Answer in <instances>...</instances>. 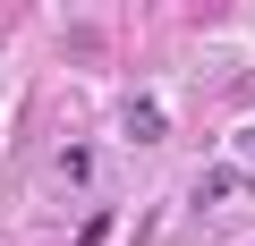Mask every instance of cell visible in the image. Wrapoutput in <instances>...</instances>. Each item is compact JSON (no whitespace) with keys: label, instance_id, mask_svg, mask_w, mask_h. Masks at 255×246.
Segmentation results:
<instances>
[{"label":"cell","instance_id":"6da1fadb","mask_svg":"<svg viewBox=\"0 0 255 246\" xmlns=\"http://www.w3.org/2000/svg\"><path fill=\"white\" fill-rule=\"evenodd\" d=\"M238 187L255 195V128H238V136H230V162L204 178V195H238Z\"/></svg>","mask_w":255,"mask_h":246},{"label":"cell","instance_id":"7a4b0ae2","mask_svg":"<svg viewBox=\"0 0 255 246\" xmlns=\"http://www.w3.org/2000/svg\"><path fill=\"white\" fill-rule=\"evenodd\" d=\"M128 136H136V145H162V136H170V119H162V102H145V93H128Z\"/></svg>","mask_w":255,"mask_h":246}]
</instances>
